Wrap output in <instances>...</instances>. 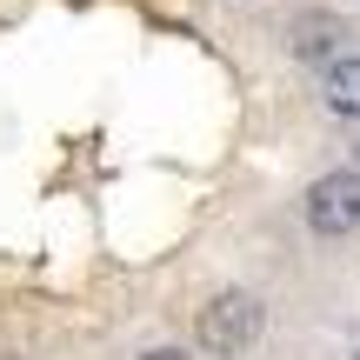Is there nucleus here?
<instances>
[{"label": "nucleus", "mask_w": 360, "mask_h": 360, "mask_svg": "<svg viewBox=\"0 0 360 360\" xmlns=\"http://www.w3.org/2000/svg\"><path fill=\"white\" fill-rule=\"evenodd\" d=\"M260 300L254 294H240V287H227V294H214L200 307V347L207 354H247L260 340Z\"/></svg>", "instance_id": "1"}, {"label": "nucleus", "mask_w": 360, "mask_h": 360, "mask_svg": "<svg viewBox=\"0 0 360 360\" xmlns=\"http://www.w3.org/2000/svg\"><path fill=\"white\" fill-rule=\"evenodd\" d=\"M307 227L327 233V240H340V233L360 227V174L340 167V174H321L307 187Z\"/></svg>", "instance_id": "2"}, {"label": "nucleus", "mask_w": 360, "mask_h": 360, "mask_svg": "<svg viewBox=\"0 0 360 360\" xmlns=\"http://www.w3.org/2000/svg\"><path fill=\"white\" fill-rule=\"evenodd\" d=\"M287 47H294V60L327 67V60L347 53V20H340L334 7H307V13H294V27H287Z\"/></svg>", "instance_id": "3"}, {"label": "nucleus", "mask_w": 360, "mask_h": 360, "mask_svg": "<svg viewBox=\"0 0 360 360\" xmlns=\"http://www.w3.org/2000/svg\"><path fill=\"white\" fill-rule=\"evenodd\" d=\"M321 101H327V114L360 120V53H340V60H327V74H321Z\"/></svg>", "instance_id": "4"}, {"label": "nucleus", "mask_w": 360, "mask_h": 360, "mask_svg": "<svg viewBox=\"0 0 360 360\" xmlns=\"http://www.w3.org/2000/svg\"><path fill=\"white\" fill-rule=\"evenodd\" d=\"M141 360H187L180 347H154V354H141Z\"/></svg>", "instance_id": "5"}, {"label": "nucleus", "mask_w": 360, "mask_h": 360, "mask_svg": "<svg viewBox=\"0 0 360 360\" xmlns=\"http://www.w3.org/2000/svg\"><path fill=\"white\" fill-rule=\"evenodd\" d=\"M354 360H360V354H354Z\"/></svg>", "instance_id": "6"}]
</instances>
